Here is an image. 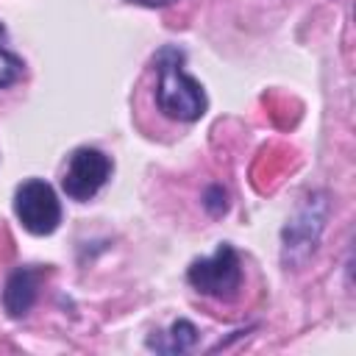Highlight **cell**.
Returning a JSON list of instances; mask_svg holds the SVG:
<instances>
[{
	"mask_svg": "<svg viewBox=\"0 0 356 356\" xmlns=\"http://www.w3.org/2000/svg\"><path fill=\"white\" fill-rule=\"evenodd\" d=\"M325 214H328L325 197L312 195L298 209V214L286 222V228H284V261L286 264H303L314 253L323 225H325Z\"/></svg>",
	"mask_w": 356,
	"mask_h": 356,
	"instance_id": "5b68a950",
	"label": "cell"
},
{
	"mask_svg": "<svg viewBox=\"0 0 356 356\" xmlns=\"http://www.w3.org/2000/svg\"><path fill=\"white\" fill-rule=\"evenodd\" d=\"M186 281L206 298L214 300H234L242 289L245 273H242V261L234 245L222 242L217 245V250L206 259H195L186 270Z\"/></svg>",
	"mask_w": 356,
	"mask_h": 356,
	"instance_id": "7a4b0ae2",
	"label": "cell"
},
{
	"mask_svg": "<svg viewBox=\"0 0 356 356\" xmlns=\"http://www.w3.org/2000/svg\"><path fill=\"white\" fill-rule=\"evenodd\" d=\"M25 72V61L6 47V25L0 22V89L17 83Z\"/></svg>",
	"mask_w": 356,
	"mask_h": 356,
	"instance_id": "ba28073f",
	"label": "cell"
},
{
	"mask_svg": "<svg viewBox=\"0 0 356 356\" xmlns=\"http://www.w3.org/2000/svg\"><path fill=\"white\" fill-rule=\"evenodd\" d=\"M114 172V161L111 156H106L103 150L97 147H75L67 159V167H64V175H61V189L70 200L75 203H86L92 200L111 178Z\"/></svg>",
	"mask_w": 356,
	"mask_h": 356,
	"instance_id": "277c9868",
	"label": "cell"
},
{
	"mask_svg": "<svg viewBox=\"0 0 356 356\" xmlns=\"http://www.w3.org/2000/svg\"><path fill=\"white\" fill-rule=\"evenodd\" d=\"M128 3H136V6H147V8H161V6H170L175 0H128Z\"/></svg>",
	"mask_w": 356,
	"mask_h": 356,
	"instance_id": "30bf717a",
	"label": "cell"
},
{
	"mask_svg": "<svg viewBox=\"0 0 356 356\" xmlns=\"http://www.w3.org/2000/svg\"><path fill=\"white\" fill-rule=\"evenodd\" d=\"M184 58L186 53L175 44H164L153 64H156V108L167 117V120H175V122H197L206 108H209V100H206V92L203 86L186 75L184 70Z\"/></svg>",
	"mask_w": 356,
	"mask_h": 356,
	"instance_id": "6da1fadb",
	"label": "cell"
},
{
	"mask_svg": "<svg viewBox=\"0 0 356 356\" xmlns=\"http://www.w3.org/2000/svg\"><path fill=\"white\" fill-rule=\"evenodd\" d=\"M50 275V267H42V264H25V267H14L6 278V286H3V309L8 317H25L36 298H39V286L42 281Z\"/></svg>",
	"mask_w": 356,
	"mask_h": 356,
	"instance_id": "8992f818",
	"label": "cell"
},
{
	"mask_svg": "<svg viewBox=\"0 0 356 356\" xmlns=\"http://www.w3.org/2000/svg\"><path fill=\"white\" fill-rule=\"evenodd\" d=\"M14 214L33 236H50L61 225V200L44 178H25L14 189Z\"/></svg>",
	"mask_w": 356,
	"mask_h": 356,
	"instance_id": "3957f363",
	"label": "cell"
},
{
	"mask_svg": "<svg viewBox=\"0 0 356 356\" xmlns=\"http://www.w3.org/2000/svg\"><path fill=\"white\" fill-rule=\"evenodd\" d=\"M203 206H206V211L211 214V217H220V214H225V209H228V195H225V189L222 186H209L206 189V195H203Z\"/></svg>",
	"mask_w": 356,
	"mask_h": 356,
	"instance_id": "9c48e42d",
	"label": "cell"
},
{
	"mask_svg": "<svg viewBox=\"0 0 356 356\" xmlns=\"http://www.w3.org/2000/svg\"><path fill=\"white\" fill-rule=\"evenodd\" d=\"M197 328L189 320H175L167 331H156L147 337V348L164 356H175V353H186L197 345Z\"/></svg>",
	"mask_w": 356,
	"mask_h": 356,
	"instance_id": "52a82bcc",
	"label": "cell"
}]
</instances>
